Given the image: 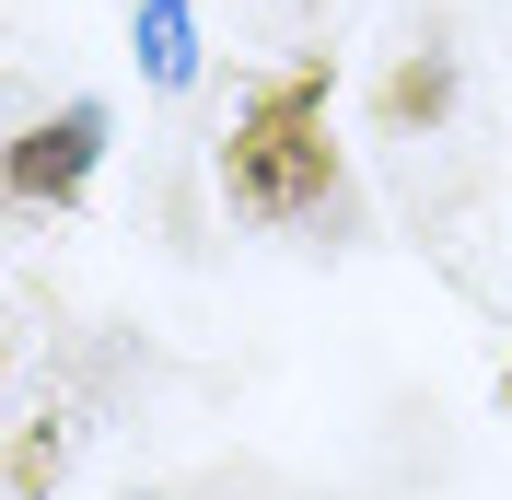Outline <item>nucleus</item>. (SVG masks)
Segmentation results:
<instances>
[{
    "label": "nucleus",
    "mask_w": 512,
    "mask_h": 500,
    "mask_svg": "<svg viewBox=\"0 0 512 500\" xmlns=\"http://www.w3.org/2000/svg\"><path fill=\"white\" fill-rule=\"evenodd\" d=\"M501 407H512V373H501Z\"/></svg>",
    "instance_id": "nucleus-5"
},
{
    "label": "nucleus",
    "mask_w": 512,
    "mask_h": 500,
    "mask_svg": "<svg viewBox=\"0 0 512 500\" xmlns=\"http://www.w3.org/2000/svg\"><path fill=\"white\" fill-rule=\"evenodd\" d=\"M94 163H105V105H59V117H35L0 152V187L24 198V210H70V198L94 187Z\"/></svg>",
    "instance_id": "nucleus-2"
},
{
    "label": "nucleus",
    "mask_w": 512,
    "mask_h": 500,
    "mask_svg": "<svg viewBox=\"0 0 512 500\" xmlns=\"http://www.w3.org/2000/svg\"><path fill=\"white\" fill-rule=\"evenodd\" d=\"M140 70H152L163 94L198 82V12H187V0H140Z\"/></svg>",
    "instance_id": "nucleus-3"
},
{
    "label": "nucleus",
    "mask_w": 512,
    "mask_h": 500,
    "mask_svg": "<svg viewBox=\"0 0 512 500\" xmlns=\"http://www.w3.org/2000/svg\"><path fill=\"white\" fill-rule=\"evenodd\" d=\"M443 94H454L443 59H431V70H396V82H384V117H443Z\"/></svg>",
    "instance_id": "nucleus-4"
},
{
    "label": "nucleus",
    "mask_w": 512,
    "mask_h": 500,
    "mask_svg": "<svg viewBox=\"0 0 512 500\" xmlns=\"http://www.w3.org/2000/svg\"><path fill=\"white\" fill-rule=\"evenodd\" d=\"M222 187L245 221H303L338 198V152H326V59L280 70V82H256L245 117L222 140Z\"/></svg>",
    "instance_id": "nucleus-1"
}]
</instances>
